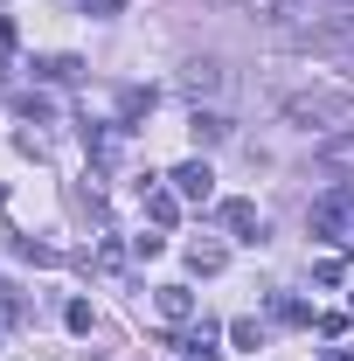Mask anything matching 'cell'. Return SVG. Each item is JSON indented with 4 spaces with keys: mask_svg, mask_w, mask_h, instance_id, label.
Here are the masks:
<instances>
[{
    "mask_svg": "<svg viewBox=\"0 0 354 361\" xmlns=\"http://www.w3.org/2000/svg\"><path fill=\"white\" fill-rule=\"evenodd\" d=\"M341 118H354V84H312V90H292L285 97V126H299V133L341 126Z\"/></svg>",
    "mask_w": 354,
    "mask_h": 361,
    "instance_id": "cell-1",
    "label": "cell"
},
{
    "mask_svg": "<svg viewBox=\"0 0 354 361\" xmlns=\"http://www.w3.org/2000/svg\"><path fill=\"white\" fill-rule=\"evenodd\" d=\"M285 42L312 49V56H341V63H354V14H312V21H299V28H285Z\"/></svg>",
    "mask_w": 354,
    "mask_h": 361,
    "instance_id": "cell-2",
    "label": "cell"
},
{
    "mask_svg": "<svg viewBox=\"0 0 354 361\" xmlns=\"http://www.w3.org/2000/svg\"><path fill=\"white\" fill-rule=\"evenodd\" d=\"M306 223H312V236H319V243L354 250V188H326V195L306 209Z\"/></svg>",
    "mask_w": 354,
    "mask_h": 361,
    "instance_id": "cell-3",
    "label": "cell"
},
{
    "mask_svg": "<svg viewBox=\"0 0 354 361\" xmlns=\"http://www.w3.org/2000/svg\"><path fill=\"white\" fill-rule=\"evenodd\" d=\"M167 180H174V195H181V202H195V209L216 195V174H209V160H202V153H195V160H181Z\"/></svg>",
    "mask_w": 354,
    "mask_h": 361,
    "instance_id": "cell-4",
    "label": "cell"
},
{
    "mask_svg": "<svg viewBox=\"0 0 354 361\" xmlns=\"http://www.w3.org/2000/svg\"><path fill=\"white\" fill-rule=\"evenodd\" d=\"M243 14H250V21H271V28H299V21H312L306 0H243Z\"/></svg>",
    "mask_w": 354,
    "mask_h": 361,
    "instance_id": "cell-5",
    "label": "cell"
},
{
    "mask_svg": "<svg viewBox=\"0 0 354 361\" xmlns=\"http://www.w3.org/2000/svg\"><path fill=\"white\" fill-rule=\"evenodd\" d=\"M216 216H222V229H229L236 243H264V216H257V202H222Z\"/></svg>",
    "mask_w": 354,
    "mask_h": 361,
    "instance_id": "cell-6",
    "label": "cell"
},
{
    "mask_svg": "<svg viewBox=\"0 0 354 361\" xmlns=\"http://www.w3.org/2000/svg\"><path fill=\"white\" fill-rule=\"evenodd\" d=\"M153 313L167 319V326H188L195 319V292L188 285H153Z\"/></svg>",
    "mask_w": 354,
    "mask_h": 361,
    "instance_id": "cell-7",
    "label": "cell"
},
{
    "mask_svg": "<svg viewBox=\"0 0 354 361\" xmlns=\"http://www.w3.org/2000/svg\"><path fill=\"white\" fill-rule=\"evenodd\" d=\"M181 90H188L195 104H202V97H216V90H222V63H209V56H195V63L181 70Z\"/></svg>",
    "mask_w": 354,
    "mask_h": 361,
    "instance_id": "cell-8",
    "label": "cell"
},
{
    "mask_svg": "<svg viewBox=\"0 0 354 361\" xmlns=\"http://www.w3.org/2000/svg\"><path fill=\"white\" fill-rule=\"evenodd\" d=\"M139 195H146V223H153V229H174L181 223V195H174V188L153 180V188H139Z\"/></svg>",
    "mask_w": 354,
    "mask_h": 361,
    "instance_id": "cell-9",
    "label": "cell"
},
{
    "mask_svg": "<svg viewBox=\"0 0 354 361\" xmlns=\"http://www.w3.org/2000/svg\"><path fill=\"white\" fill-rule=\"evenodd\" d=\"M188 133H195V146H222V139L236 133V126H229V111H216V104H209V111L195 104V118H188Z\"/></svg>",
    "mask_w": 354,
    "mask_h": 361,
    "instance_id": "cell-10",
    "label": "cell"
},
{
    "mask_svg": "<svg viewBox=\"0 0 354 361\" xmlns=\"http://www.w3.org/2000/svg\"><path fill=\"white\" fill-rule=\"evenodd\" d=\"M28 70H35L42 84H77V77H84V63H77V56H35Z\"/></svg>",
    "mask_w": 354,
    "mask_h": 361,
    "instance_id": "cell-11",
    "label": "cell"
},
{
    "mask_svg": "<svg viewBox=\"0 0 354 361\" xmlns=\"http://www.w3.org/2000/svg\"><path fill=\"white\" fill-rule=\"evenodd\" d=\"M174 348L188 361H222V348H216V334H209V326H188V334H174Z\"/></svg>",
    "mask_w": 354,
    "mask_h": 361,
    "instance_id": "cell-12",
    "label": "cell"
},
{
    "mask_svg": "<svg viewBox=\"0 0 354 361\" xmlns=\"http://www.w3.org/2000/svg\"><path fill=\"white\" fill-rule=\"evenodd\" d=\"M222 264H229V250H222V243H188V271H195V278H216Z\"/></svg>",
    "mask_w": 354,
    "mask_h": 361,
    "instance_id": "cell-13",
    "label": "cell"
},
{
    "mask_svg": "<svg viewBox=\"0 0 354 361\" xmlns=\"http://www.w3.org/2000/svg\"><path fill=\"white\" fill-rule=\"evenodd\" d=\"M271 319H285V326H306L312 306H306V299H292V292H271Z\"/></svg>",
    "mask_w": 354,
    "mask_h": 361,
    "instance_id": "cell-14",
    "label": "cell"
},
{
    "mask_svg": "<svg viewBox=\"0 0 354 361\" xmlns=\"http://www.w3.org/2000/svg\"><path fill=\"white\" fill-rule=\"evenodd\" d=\"M319 160L334 167V174H354V133H341V139H326L319 146Z\"/></svg>",
    "mask_w": 354,
    "mask_h": 361,
    "instance_id": "cell-15",
    "label": "cell"
},
{
    "mask_svg": "<svg viewBox=\"0 0 354 361\" xmlns=\"http://www.w3.org/2000/svg\"><path fill=\"white\" fill-rule=\"evenodd\" d=\"M14 111H21V118H42V126L56 118V104H49L42 90H21V97H14Z\"/></svg>",
    "mask_w": 354,
    "mask_h": 361,
    "instance_id": "cell-16",
    "label": "cell"
},
{
    "mask_svg": "<svg viewBox=\"0 0 354 361\" xmlns=\"http://www.w3.org/2000/svg\"><path fill=\"white\" fill-rule=\"evenodd\" d=\"M63 326H70V334H90V299H70V306H63Z\"/></svg>",
    "mask_w": 354,
    "mask_h": 361,
    "instance_id": "cell-17",
    "label": "cell"
},
{
    "mask_svg": "<svg viewBox=\"0 0 354 361\" xmlns=\"http://www.w3.org/2000/svg\"><path fill=\"white\" fill-rule=\"evenodd\" d=\"M229 341H236V348H264V326H257V319H236Z\"/></svg>",
    "mask_w": 354,
    "mask_h": 361,
    "instance_id": "cell-18",
    "label": "cell"
},
{
    "mask_svg": "<svg viewBox=\"0 0 354 361\" xmlns=\"http://www.w3.org/2000/svg\"><path fill=\"white\" fill-rule=\"evenodd\" d=\"M118 111H126V118H139V111H153V90H126V97H118Z\"/></svg>",
    "mask_w": 354,
    "mask_h": 361,
    "instance_id": "cell-19",
    "label": "cell"
},
{
    "mask_svg": "<svg viewBox=\"0 0 354 361\" xmlns=\"http://www.w3.org/2000/svg\"><path fill=\"white\" fill-rule=\"evenodd\" d=\"M0 319H21V292L14 285H0Z\"/></svg>",
    "mask_w": 354,
    "mask_h": 361,
    "instance_id": "cell-20",
    "label": "cell"
},
{
    "mask_svg": "<svg viewBox=\"0 0 354 361\" xmlns=\"http://www.w3.org/2000/svg\"><path fill=\"white\" fill-rule=\"evenodd\" d=\"M84 14H126V0H77Z\"/></svg>",
    "mask_w": 354,
    "mask_h": 361,
    "instance_id": "cell-21",
    "label": "cell"
},
{
    "mask_svg": "<svg viewBox=\"0 0 354 361\" xmlns=\"http://www.w3.org/2000/svg\"><path fill=\"white\" fill-rule=\"evenodd\" d=\"M319 361H354V348H326V355H319Z\"/></svg>",
    "mask_w": 354,
    "mask_h": 361,
    "instance_id": "cell-22",
    "label": "cell"
}]
</instances>
